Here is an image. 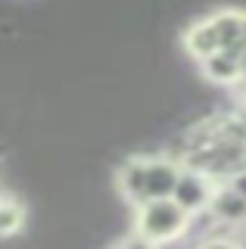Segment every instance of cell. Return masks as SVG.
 I'll use <instances>...</instances> for the list:
<instances>
[{"instance_id":"6","label":"cell","mask_w":246,"mask_h":249,"mask_svg":"<svg viewBox=\"0 0 246 249\" xmlns=\"http://www.w3.org/2000/svg\"><path fill=\"white\" fill-rule=\"evenodd\" d=\"M199 69H203V78H206V81L218 84V88H237V84H240V78H243L240 62L230 59L228 53H221V50L215 53V56L203 59V62H199Z\"/></svg>"},{"instance_id":"14","label":"cell","mask_w":246,"mask_h":249,"mask_svg":"<svg viewBox=\"0 0 246 249\" xmlns=\"http://www.w3.org/2000/svg\"><path fill=\"white\" fill-rule=\"evenodd\" d=\"M240 231H246V221H243V228H240Z\"/></svg>"},{"instance_id":"12","label":"cell","mask_w":246,"mask_h":249,"mask_svg":"<svg viewBox=\"0 0 246 249\" xmlns=\"http://www.w3.org/2000/svg\"><path fill=\"white\" fill-rule=\"evenodd\" d=\"M234 119L246 124V103H237V106H234Z\"/></svg>"},{"instance_id":"3","label":"cell","mask_w":246,"mask_h":249,"mask_svg":"<svg viewBox=\"0 0 246 249\" xmlns=\"http://www.w3.org/2000/svg\"><path fill=\"white\" fill-rule=\"evenodd\" d=\"M184 165L175 162L172 156H147V190H143V202H156V199H172L175 187L181 181Z\"/></svg>"},{"instance_id":"13","label":"cell","mask_w":246,"mask_h":249,"mask_svg":"<svg viewBox=\"0 0 246 249\" xmlns=\"http://www.w3.org/2000/svg\"><path fill=\"white\" fill-rule=\"evenodd\" d=\"M243 37H246V16H243Z\"/></svg>"},{"instance_id":"10","label":"cell","mask_w":246,"mask_h":249,"mask_svg":"<svg viewBox=\"0 0 246 249\" xmlns=\"http://www.w3.org/2000/svg\"><path fill=\"white\" fill-rule=\"evenodd\" d=\"M199 249H243V246H240V240H237V233H234V237H218V240H209V243H203Z\"/></svg>"},{"instance_id":"11","label":"cell","mask_w":246,"mask_h":249,"mask_svg":"<svg viewBox=\"0 0 246 249\" xmlns=\"http://www.w3.org/2000/svg\"><path fill=\"white\" fill-rule=\"evenodd\" d=\"M228 184H230V187H234V190H237V193H240V196L246 199V171H240V175H234Z\"/></svg>"},{"instance_id":"8","label":"cell","mask_w":246,"mask_h":249,"mask_svg":"<svg viewBox=\"0 0 246 249\" xmlns=\"http://www.w3.org/2000/svg\"><path fill=\"white\" fill-rule=\"evenodd\" d=\"M25 221H28V212L25 206L10 196V193H0V240H13L25 231Z\"/></svg>"},{"instance_id":"1","label":"cell","mask_w":246,"mask_h":249,"mask_svg":"<svg viewBox=\"0 0 246 249\" xmlns=\"http://www.w3.org/2000/svg\"><path fill=\"white\" fill-rule=\"evenodd\" d=\"M131 224H134L137 237H143L153 246L178 243V240H184L190 233V215L175 199H156V202L137 206Z\"/></svg>"},{"instance_id":"9","label":"cell","mask_w":246,"mask_h":249,"mask_svg":"<svg viewBox=\"0 0 246 249\" xmlns=\"http://www.w3.org/2000/svg\"><path fill=\"white\" fill-rule=\"evenodd\" d=\"M112 249H159V246L147 243V240H143V237H137V233L131 231V233H128V237H122V240H119V243H115Z\"/></svg>"},{"instance_id":"2","label":"cell","mask_w":246,"mask_h":249,"mask_svg":"<svg viewBox=\"0 0 246 249\" xmlns=\"http://www.w3.org/2000/svg\"><path fill=\"white\" fill-rule=\"evenodd\" d=\"M215 184L206 171H193V168H184L181 171V181L178 187H175V202L187 212L190 218L193 215H203V212H209V202L215 196Z\"/></svg>"},{"instance_id":"5","label":"cell","mask_w":246,"mask_h":249,"mask_svg":"<svg viewBox=\"0 0 246 249\" xmlns=\"http://www.w3.org/2000/svg\"><path fill=\"white\" fill-rule=\"evenodd\" d=\"M184 50H187L196 62L209 59V56H215V53L221 50V41H218V35H215L209 19H199L184 31Z\"/></svg>"},{"instance_id":"4","label":"cell","mask_w":246,"mask_h":249,"mask_svg":"<svg viewBox=\"0 0 246 249\" xmlns=\"http://www.w3.org/2000/svg\"><path fill=\"white\" fill-rule=\"evenodd\" d=\"M209 212H212V218L218 224L240 231L243 221H246V199L230 184H218V187H215V196L209 202Z\"/></svg>"},{"instance_id":"7","label":"cell","mask_w":246,"mask_h":249,"mask_svg":"<svg viewBox=\"0 0 246 249\" xmlns=\"http://www.w3.org/2000/svg\"><path fill=\"white\" fill-rule=\"evenodd\" d=\"M243 16L246 13H240V10H218V13L209 16L215 35H218V41H221V50H228V47L246 41V37H243Z\"/></svg>"}]
</instances>
